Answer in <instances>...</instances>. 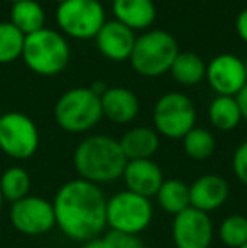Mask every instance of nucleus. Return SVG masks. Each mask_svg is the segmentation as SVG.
<instances>
[{
  "instance_id": "37",
  "label": "nucleus",
  "mask_w": 247,
  "mask_h": 248,
  "mask_svg": "<svg viewBox=\"0 0 247 248\" xmlns=\"http://www.w3.org/2000/svg\"><path fill=\"white\" fill-rule=\"evenodd\" d=\"M241 248H247V243H246V245H242Z\"/></svg>"
},
{
  "instance_id": "2",
  "label": "nucleus",
  "mask_w": 247,
  "mask_h": 248,
  "mask_svg": "<svg viewBox=\"0 0 247 248\" xmlns=\"http://www.w3.org/2000/svg\"><path fill=\"white\" fill-rule=\"evenodd\" d=\"M73 164L80 179L92 184H107L122 177L127 166L119 140L109 135H92L78 144Z\"/></svg>"
},
{
  "instance_id": "13",
  "label": "nucleus",
  "mask_w": 247,
  "mask_h": 248,
  "mask_svg": "<svg viewBox=\"0 0 247 248\" xmlns=\"http://www.w3.org/2000/svg\"><path fill=\"white\" fill-rule=\"evenodd\" d=\"M122 179L127 191L151 199L158 194L161 184L165 183V174L152 159L127 160Z\"/></svg>"
},
{
  "instance_id": "29",
  "label": "nucleus",
  "mask_w": 247,
  "mask_h": 248,
  "mask_svg": "<svg viewBox=\"0 0 247 248\" xmlns=\"http://www.w3.org/2000/svg\"><path fill=\"white\" fill-rule=\"evenodd\" d=\"M235 29H237L239 37H241L244 43H247V7L237 16V20H235Z\"/></svg>"
},
{
  "instance_id": "6",
  "label": "nucleus",
  "mask_w": 247,
  "mask_h": 248,
  "mask_svg": "<svg viewBox=\"0 0 247 248\" xmlns=\"http://www.w3.org/2000/svg\"><path fill=\"white\" fill-rule=\"evenodd\" d=\"M152 221V204L131 191H120L107 201V226L114 232L139 235Z\"/></svg>"
},
{
  "instance_id": "1",
  "label": "nucleus",
  "mask_w": 247,
  "mask_h": 248,
  "mask_svg": "<svg viewBox=\"0 0 247 248\" xmlns=\"http://www.w3.org/2000/svg\"><path fill=\"white\" fill-rule=\"evenodd\" d=\"M56 226L69 240L86 243L107 228V199L97 184L73 179L58 189L53 201Z\"/></svg>"
},
{
  "instance_id": "34",
  "label": "nucleus",
  "mask_w": 247,
  "mask_h": 248,
  "mask_svg": "<svg viewBox=\"0 0 247 248\" xmlns=\"http://www.w3.org/2000/svg\"><path fill=\"white\" fill-rule=\"evenodd\" d=\"M244 69H246V79H247V61L244 62Z\"/></svg>"
},
{
  "instance_id": "20",
  "label": "nucleus",
  "mask_w": 247,
  "mask_h": 248,
  "mask_svg": "<svg viewBox=\"0 0 247 248\" xmlns=\"http://www.w3.org/2000/svg\"><path fill=\"white\" fill-rule=\"evenodd\" d=\"M10 19H12L10 24H14L24 36L44 29V22H46L43 7L36 0H22V2L14 3Z\"/></svg>"
},
{
  "instance_id": "5",
  "label": "nucleus",
  "mask_w": 247,
  "mask_h": 248,
  "mask_svg": "<svg viewBox=\"0 0 247 248\" xmlns=\"http://www.w3.org/2000/svg\"><path fill=\"white\" fill-rule=\"evenodd\" d=\"M100 98L90 88L68 90L54 107V118L63 130L82 134L93 128L102 118Z\"/></svg>"
},
{
  "instance_id": "8",
  "label": "nucleus",
  "mask_w": 247,
  "mask_h": 248,
  "mask_svg": "<svg viewBox=\"0 0 247 248\" xmlns=\"http://www.w3.org/2000/svg\"><path fill=\"white\" fill-rule=\"evenodd\" d=\"M156 132L168 139H183L195 127L197 110L193 101L183 93H166L154 105Z\"/></svg>"
},
{
  "instance_id": "33",
  "label": "nucleus",
  "mask_w": 247,
  "mask_h": 248,
  "mask_svg": "<svg viewBox=\"0 0 247 248\" xmlns=\"http://www.w3.org/2000/svg\"><path fill=\"white\" fill-rule=\"evenodd\" d=\"M2 204H3V196H2V193H0V209H2Z\"/></svg>"
},
{
  "instance_id": "10",
  "label": "nucleus",
  "mask_w": 247,
  "mask_h": 248,
  "mask_svg": "<svg viewBox=\"0 0 247 248\" xmlns=\"http://www.w3.org/2000/svg\"><path fill=\"white\" fill-rule=\"evenodd\" d=\"M10 223L19 233L41 236L56 226L53 202L39 196H26L10 208Z\"/></svg>"
},
{
  "instance_id": "21",
  "label": "nucleus",
  "mask_w": 247,
  "mask_h": 248,
  "mask_svg": "<svg viewBox=\"0 0 247 248\" xmlns=\"http://www.w3.org/2000/svg\"><path fill=\"white\" fill-rule=\"evenodd\" d=\"M208 117L215 128L222 132L234 130L242 120V113L235 96H217L208 108Z\"/></svg>"
},
{
  "instance_id": "38",
  "label": "nucleus",
  "mask_w": 247,
  "mask_h": 248,
  "mask_svg": "<svg viewBox=\"0 0 247 248\" xmlns=\"http://www.w3.org/2000/svg\"><path fill=\"white\" fill-rule=\"evenodd\" d=\"M0 118H2V113H0Z\"/></svg>"
},
{
  "instance_id": "12",
  "label": "nucleus",
  "mask_w": 247,
  "mask_h": 248,
  "mask_svg": "<svg viewBox=\"0 0 247 248\" xmlns=\"http://www.w3.org/2000/svg\"><path fill=\"white\" fill-rule=\"evenodd\" d=\"M205 78L218 96H237L247 85L244 61L234 54L217 56L208 62Z\"/></svg>"
},
{
  "instance_id": "27",
  "label": "nucleus",
  "mask_w": 247,
  "mask_h": 248,
  "mask_svg": "<svg viewBox=\"0 0 247 248\" xmlns=\"http://www.w3.org/2000/svg\"><path fill=\"white\" fill-rule=\"evenodd\" d=\"M102 238H103V242L109 245V248H146L141 236L131 235V233H122V232H114V230H110Z\"/></svg>"
},
{
  "instance_id": "15",
  "label": "nucleus",
  "mask_w": 247,
  "mask_h": 248,
  "mask_svg": "<svg viewBox=\"0 0 247 248\" xmlns=\"http://www.w3.org/2000/svg\"><path fill=\"white\" fill-rule=\"evenodd\" d=\"M97 47L105 58L112 61H124L132 54L135 44L134 31L120 24L119 20H105L102 29L95 36Z\"/></svg>"
},
{
  "instance_id": "24",
  "label": "nucleus",
  "mask_w": 247,
  "mask_h": 248,
  "mask_svg": "<svg viewBox=\"0 0 247 248\" xmlns=\"http://www.w3.org/2000/svg\"><path fill=\"white\" fill-rule=\"evenodd\" d=\"M215 137L207 128L193 127L183 137V149L185 154L193 160H207L215 152Z\"/></svg>"
},
{
  "instance_id": "16",
  "label": "nucleus",
  "mask_w": 247,
  "mask_h": 248,
  "mask_svg": "<svg viewBox=\"0 0 247 248\" xmlns=\"http://www.w3.org/2000/svg\"><path fill=\"white\" fill-rule=\"evenodd\" d=\"M102 115L114 124H129L139 113V100L131 90L122 86L109 88L102 96Z\"/></svg>"
},
{
  "instance_id": "19",
  "label": "nucleus",
  "mask_w": 247,
  "mask_h": 248,
  "mask_svg": "<svg viewBox=\"0 0 247 248\" xmlns=\"http://www.w3.org/2000/svg\"><path fill=\"white\" fill-rule=\"evenodd\" d=\"M158 204L163 211L176 216L181 211L191 208L190 204V186L180 179H165L158 194Z\"/></svg>"
},
{
  "instance_id": "14",
  "label": "nucleus",
  "mask_w": 247,
  "mask_h": 248,
  "mask_svg": "<svg viewBox=\"0 0 247 248\" xmlns=\"http://www.w3.org/2000/svg\"><path fill=\"white\" fill-rule=\"evenodd\" d=\"M231 194L229 183L218 174H203L190 184L191 208L203 213H212L225 204Z\"/></svg>"
},
{
  "instance_id": "30",
  "label": "nucleus",
  "mask_w": 247,
  "mask_h": 248,
  "mask_svg": "<svg viewBox=\"0 0 247 248\" xmlns=\"http://www.w3.org/2000/svg\"><path fill=\"white\" fill-rule=\"evenodd\" d=\"M235 100H237L239 108H241L242 118H244V120H247V85L244 86V88L241 90V92L237 93V96H235Z\"/></svg>"
},
{
  "instance_id": "9",
  "label": "nucleus",
  "mask_w": 247,
  "mask_h": 248,
  "mask_svg": "<svg viewBox=\"0 0 247 248\" xmlns=\"http://www.w3.org/2000/svg\"><path fill=\"white\" fill-rule=\"evenodd\" d=\"M39 147V132L27 115L10 111L0 118V149L17 160L29 159Z\"/></svg>"
},
{
  "instance_id": "35",
  "label": "nucleus",
  "mask_w": 247,
  "mask_h": 248,
  "mask_svg": "<svg viewBox=\"0 0 247 248\" xmlns=\"http://www.w3.org/2000/svg\"><path fill=\"white\" fill-rule=\"evenodd\" d=\"M9 2H12V3H17V2H22V0H9Z\"/></svg>"
},
{
  "instance_id": "32",
  "label": "nucleus",
  "mask_w": 247,
  "mask_h": 248,
  "mask_svg": "<svg viewBox=\"0 0 247 248\" xmlns=\"http://www.w3.org/2000/svg\"><path fill=\"white\" fill-rule=\"evenodd\" d=\"M82 248H109V245L103 242V238H95V240H90V242L83 243Z\"/></svg>"
},
{
  "instance_id": "25",
  "label": "nucleus",
  "mask_w": 247,
  "mask_h": 248,
  "mask_svg": "<svg viewBox=\"0 0 247 248\" xmlns=\"http://www.w3.org/2000/svg\"><path fill=\"white\" fill-rule=\"evenodd\" d=\"M24 36L14 24L0 22V62H12L22 56Z\"/></svg>"
},
{
  "instance_id": "22",
  "label": "nucleus",
  "mask_w": 247,
  "mask_h": 248,
  "mask_svg": "<svg viewBox=\"0 0 247 248\" xmlns=\"http://www.w3.org/2000/svg\"><path fill=\"white\" fill-rule=\"evenodd\" d=\"M171 75L178 83L186 86L198 85L207 75V64L195 52H178L171 64Z\"/></svg>"
},
{
  "instance_id": "18",
  "label": "nucleus",
  "mask_w": 247,
  "mask_h": 248,
  "mask_svg": "<svg viewBox=\"0 0 247 248\" xmlns=\"http://www.w3.org/2000/svg\"><path fill=\"white\" fill-rule=\"evenodd\" d=\"M115 20L129 29H148L156 19V5L152 0H114Z\"/></svg>"
},
{
  "instance_id": "7",
  "label": "nucleus",
  "mask_w": 247,
  "mask_h": 248,
  "mask_svg": "<svg viewBox=\"0 0 247 248\" xmlns=\"http://www.w3.org/2000/svg\"><path fill=\"white\" fill-rule=\"evenodd\" d=\"M61 31L75 39H92L105 24V10L99 0H66L56 10Z\"/></svg>"
},
{
  "instance_id": "11",
  "label": "nucleus",
  "mask_w": 247,
  "mask_h": 248,
  "mask_svg": "<svg viewBox=\"0 0 247 248\" xmlns=\"http://www.w3.org/2000/svg\"><path fill=\"white\" fill-rule=\"evenodd\" d=\"M171 233L176 248H210L215 235L210 216L195 208L175 216Z\"/></svg>"
},
{
  "instance_id": "26",
  "label": "nucleus",
  "mask_w": 247,
  "mask_h": 248,
  "mask_svg": "<svg viewBox=\"0 0 247 248\" xmlns=\"http://www.w3.org/2000/svg\"><path fill=\"white\" fill-rule=\"evenodd\" d=\"M218 238L225 247L241 248L247 243V216L231 215L218 226Z\"/></svg>"
},
{
  "instance_id": "3",
  "label": "nucleus",
  "mask_w": 247,
  "mask_h": 248,
  "mask_svg": "<svg viewBox=\"0 0 247 248\" xmlns=\"http://www.w3.org/2000/svg\"><path fill=\"white\" fill-rule=\"evenodd\" d=\"M178 43L166 31H149L141 37H135L131 54V64L141 76L156 78L171 69L178 56Z\"/></svg>"
},
{
  "instance_id": "36",
  "label": "nucleus",
  "mask_w": 247,
  "mask_h": 248,
  "mask_svg": "<svg viewBox=\"0 0 247 248\" xmlns=\"http://www.w3.org/2000/svg\"><path fill=\"white\" fill-rule=\"evenodd\" d=\"M54 2H58V3H63V2H66V0H54Z\"/></svg>"
},
{
  "instance_id": "23",
  "label": "nucleus",
  "mask_w": 247,
  "mask_h": 248,
  "mask_svg": "<svg viewBox=\"0 0 247 248\" xmlns=\"http://www.w3.org/2000/svg\"><path fill=\"white\" fill-rule=\"evenodd\" d=\"M31 191V177L29 172L22 167H9L0 177V193L3 201L17 202L26 196H29Z\"/></svg>"
},
{
  "instance_id": "28",
  "label": "nucleus",
  "mask_w": 247,
  "mask_h": 248,
  "mask_svg": "<svg viewBox=\"0 0 247 248\" xmlns=\"http://www.w3.org/2000/svg\"><path fill=\"white\" fill-rule=\"evenodd\" d=\"M232 169L239 183L247 186V140L242 142L232 157Z\"/></svg>"
},
{
  "instance_id": "31",
  "label": "nucleus",
  "mask_w": 247,
  "mask_h": 248,
  "mask_svg": "<svg viewBox=\"0 0 247 248\" xmlns=\"http://www.w3.org/2000/svg\"><path fill=\"white\" fill-rule=\"evenodd\" d=\"M90 90H92V92L95 93V95H97V96H99V98H100V96H102L103 93H105L107 90H109V86H107V85H105V83H103V81H95V83H93L92 86H90Z\"/></svg>"
},
{
  "instance_id": "4",
  "label": "nucleus",
  "mask_w": 247,
  "mask_h": 248,
  "mask_svg": "<svg viewBox=\"0 0 247 248\" xmlns=\"http://www.w3.org/2000/svg\"><path fill=\"white\" fill-rule=\"evenodd\" d=\"M22 58L27 68L43 76L61 73L69 61V46L66 39L53 29H41L24 39Z\"/></svg>"
},
{
  "instance_id": "17",
  "label": "nucleus",
  "mask_w": 247,
  "mask_h": 248,
  "mask_svg": "<svg viewBox=\"0 0 247 248\" xmlns=\"http://www.w3.org/2000/svg\"><path fill=\"white\" fill-rule=\"evenodd\" d=\"M119 145L127 160L151 159L159 149V134L149 127H134L122 135Z\"/></svg>"
}]
</instances>
